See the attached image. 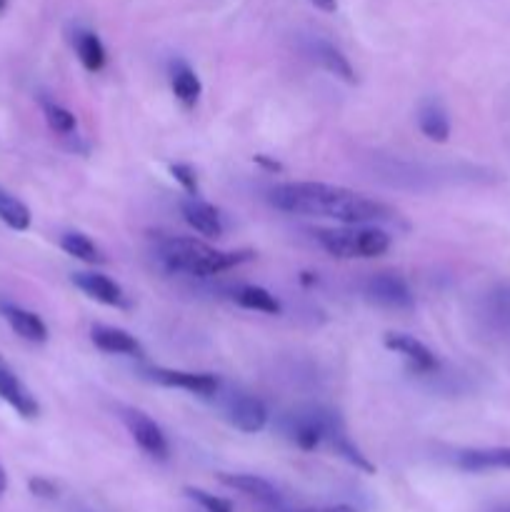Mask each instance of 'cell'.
I'll return each mask as SVG.
<instances>
[{"label": "cell", "instance_id": "cell-1", "mask_svg": "<svg viewBox=\"0 0 510 512\" xmlns=\"http://www.w3.org/2000/svg\"><path fill=\"white\" fill-rule=\"evenodd\" d=\"M275 210L305 218H330L343 225H365L390 220L393 210L380 200L328 183H283L268 190Z\"/></svg>", "mask_w": 510, "mask_h": 512}, {"label": "cell", "instance_id": "cell-2", "mask_svg": "<svg viewBox=\"0 0 510 512\" xmlns=\"http://www.w3.org/2000/svg\"><path fill=\"white\" fill-rule=\"evenodd\" d=\"M158 260L165 270L190 278H213L253 260V250H218L203 240L170 235L158 245Z\"/></svg>", "mask_w": 510, "mask_h": 512}, {"label": "cell", "instance_id": "cell-3", "mask_svg": "<svg viewBox=\"0 0 510 512\" xmlns=\"http://www.w3.org/2000/svg\"><path fill=\"white\" fill-rule=\"evenodd\" d=\"M320 248L338 260H373L390 250V235L378 228H323L315 233Z\"/></svg>", "mask_w": 510, "mask_h": 512}, {"label": "cell", "instance_id": "cell-4", "mask_svg": "<svg viewBox=\"0 0 510 512\" xmlns=\"http://www.w3.org/2000/svg\"><path fill=\"white\" fill-rule=\"evenodd\" d=\"M338 425H343L340 415L330 408H320V405H310V408L295 410L283 418V433L288 435L290 443L295 448L313 453L320 445L328 443L330 433Z\"/></svg>", "mask_w": 510, "mask_h": 512}, {"label": "cell", "instance_id": "cell-5", "mask_svg": "<svg viewBox=\"0 0 510 512\" xmlns=\"http://www.w3.org/2000/svg\"><path fill=\"white\" fill-rule=\"evenodd\" d=\"M120 418H123L130 438L135 440V445H138V448L143 450L148 458L160 460V463H165V460L170 458L168 438H165V433L160 430V425L155 423L150 415H145L143 410L123 408L120 410Z\"/></svg>", "mask_w": 510, "mask_h": 512}, {"label": "cell", "instance_id": "cell-6", "mask_svg": "<svg viewBox=\"0 0 510 512\" xmlns=\"http://www.w3.org/2000/svg\"><path fill=\"white\" fill-rule=\"evenodd\" d=\"M143 378L150 383H158L163 388H178L185 393L200 395V398H213L220 393L223 383L213 373H190V370H173V368H148L143 370Z\"/></svg>", "mask_w": 510, "mask_h": 512}, {"label": "cell", "instance_id": "cell-7", "mask_svg": "<svg viewBox=\"0 0 510 512\" xmlns=\"http://www.w3.org/2000/svg\"><path fill=\"white\" fill-rule=\"evenodd\" d=\"M223 418L240 433L255 435L268 425V408L250 393H230L223 400Z\"/></svg>", "mask_w": 510, "mask_h": 512}, {"label": "cell", "instance_id": "cell-8", "mask_svg": "<svg viewBox=\"0 0 510 512\" xmlns=\"http://www.w3.org/2000/svg\"><path fill=\"white\" fill-rule=\"evenodd\" d=\"M383 345L390 353L400 355V358L408 363V370L415 375H433L440 368L438 358H435L433 350L425 343H420L418 338L408 333H388L383 338Z\"/></svg>", "mask_w": 510, "mask_h": 512}, {"label": "cell", "instance_id": "cell-9", "mask_svg": "<svg viewBox=\"0 0 510 512\" xmlns=\"http://www.w3.org/2000/svg\"><path fill=\"white\" fill-rule=\"evenodd\" d=\"M365 298L383 308H413L415 295L410 285L395 273H378L365 283Z\"/></svg>", "mask_w": 510, "mask_h": 512}, {"label": "cell", "instance_id": "cell-10", "mask_svg": "<svg viewBox=\"0 0 510 512\" xmlns=\"http://www.w3.org/2000/svg\"><path fill=\"white\" fill-rule=\"evenodd\" d=\"M0 398L25 420H33L40 415V405L35 395L30 393L28 385L18 378L13 368L0 358Z\"/></svg>", "mask_w": 510, "mask_h": 512}, {"label": "cell", "instance_id": "cell-11", "mask_svg": "<svg viewBox=\"0 0 510 512\" xmlns=\"http://www.w3.org/2000/svg\"><path fill=\"white\" fill-rule=\"evenodd\" d=\"M218 480L225 488H233L238 493L248 495L255 503L265 505V508H273L283 512V498H280L278 488L273 483H268L260 475H248V473H218Z\"/></svg>", "mask_w": 510, "mask_h": 512}, {"label": "cell", "instance_id": "cell-12", "mask_svg": "<svg viewBox=\"0 0 510 512\" xmlns=\"http://www.w3.org/2000/svg\"><path fill=\"white\" fill-rule=\"evenodd\" d=\"M73 285L90 300L108 308H130V300L125 290L113 278L103 273H73Z\"/></svg>", "mask_w": 510, "mask_h": 512}, {"label": "cell", "instance_id": "cell-13", "mask_svg": "<svg viewBox=\"0 0 510 512\" xmlns=\"http://www.w3.org/2000/svg\"><path fill=\"white\" fill-rule=\"evenodd\" d=\"M90 340H93V345L100 353L128 355V358H143L145 355L143 345L138 343L135 335H130L123 328H113V325H95L90 330Z\"/></svg>", "mask_w": 510, "mask_h": 512}, {"label": "cell", "instance_id": "cell-14", "mask_svg": "<svg viewBox=\"0 0 510 512\" xmlns=\"http://www.w3.org/2000/svg\"><path fill=\"white\" fill-rule=\"evenodd\" d=\"M180 213L183 220L195 230V233L205 235V238H220L223 235V218H220L218 208L200 198H185L180 203Z\"/></svg>", "mask_w": 510, "mask_h": 512}, {"label": "cell", "instance_id": "cell-15", "mask_svg": "<svg viewBox=\"0 0 510 512\" xmlns=\"http://www.w3.org/2000/svg\"><path fill=\"white\" fill-rule=\"evenodd\" d=\"M0 315L8 320L18 338L28 340V343H45L48 340V325L33 310H25L15 303H0Z\"/></svg>", "mask_w": 510, "mask_h": 512}, {"label": "cell", "instance_id": "cell-16", "mask_svg": "<svg viewBox=\"0 0 510 512\" xmlns=\"http://www.w3.org/2000/svg\"><path fill=\"white\" fill-rule=\"evenodd\" d=\"M455 465L465 473H495L510 470V448H478L460 450L455 455Z\"/></svg>", "mask_w": 510, "mask_h": 512}, {"label": "cell", "instance_id": "cell-17", "mask_svg": "<svg viewBox=\"0 0 510 512\" xmlns=\"http://www.w3.org/2000/svg\"><path fill=\"white\" fill-rule=\"evenodd\" d=\"M310 55H313V60L320 65V68L328 70L330 75L340 78L343 83H348V85L358 83V75H355L350 60L345 58L343 50H338L333 43H328V40L315 38L313 43H310Z\"/></svg>", "mask_w": 510, "mask_h": 512}, {"label": "cell", "instance_id": "cell-18", "mask_svg": "<svg viewBox=\"0 0 510 512\" xmlns=\"http://www.w3.org/2000/svg\"><path fill=\"white\" fill-rule=\"evenodd\" d=\"M170 88H173L175 100L185 110H193L198 105L200 93H203V85H200V78L195 75V70L180 58L170 63Z\"/></svg>", "mask_w": 510, "mask_h": 512}, {"label": "cell", "instance_id": "cell-19", "mask_svg": "<svg viewBox=\"0 0 510 512\" xmlns=\"http://www.w3.org/2000/svg\"><path fill=\"white\" fill-rule=\"evenodd\" d=\"M73 48H75V55H78L80 65H83L88 73H100V70L105 68V60H108V55H105V45L93 30H85V28L75 30Z\"/></svg>", "mask_w": 510, "mask_h": 512}, {"label": "cell", "instance_id": "cell-20", "mask_svg": "<svg viewBox=\"0 0 510 512\" xmlns=\"http://www.w3.org/2000/svg\"><path fill=\"white\" fill-rule=\"evenodd\" d=\"M418 128L433 143H448L450 118L438 100H425L418 110Z\"/></svg>", "mask_w": 510, "mask_h": 512}, {"label": "cell", "instance_id": "cell-21", "mask_svg": "<svg viewBox=\"0 0 510 512\" xmlns=\"http://www.w3.org/2000/svg\"><path fill=\"white\" fill-rule=\"evenodd\" d=\"M233 300L245 310H255V313H265V315H280L283 313V305L280 300L275 298L270 290L258 288V285H243L233 293Z\"/></svg>", "mask_w": 510, "mask_h": 512}, {"label": "cell", "instance_id": "cell-22", "mask_svg": "<svg viewBox=\"0 0 510 512\" xmlns=\"http://www.w3.org/2000/svg\"><path fill=\"white\" fill-rule=\"evenodd\" d=\"M60 248H63L68 255H73L75 260H83V263H90V265L108 263L103 250H100L85 233H65L63 238H60Z\"/></svg>", "mask_w": 510, "mask_h": 512}, {"label": "cell", "instance_id": "cell-23", "mask_svg": "<svg viewBox=\"0 0 510 512\" xmlns=\"http://www.w3.org/2000/svg\"><path fill=\"white\" fill-rule=\"evenodd\" d=\"M0 220H3L8 228L23 233V230L30 228V220L33 218H30V210L23 200H18L13 193L0 188Z\"/></svg>", "mask_w": 510, "mask_h": 512}, {"label": "cell", "instance_id": "cell-24", "mask_svg": "<svg viewBox=\"0 0 510 512\" xmlns=\"http://www.w3.org/2000/svg\"><path fill=\"white\" fill-rule=\"evenodd\" d=\"M43 113H45V120H48L50 130L58 135H73L75 128H78V120H75V115L70 113L68 108H63V105L53 103V100L43 98Z\"/></svg>", "mask_w": 510, "mask_h": 512}, {"label": "cell", "instance_id": "cell-25", "mask_svg": "<svg viewBox=\"0 0 510 512\" xmlns=\"http://www.w3.org/2000/svg\"><path fill=\"white\" fill-rule=\"evenodd\" d=\"M183 493H185V498L193 500V503L200 505V508H203L205 512H235L230 500L218 498V495H210V493H205V490H200V488H185Z\"/></svg>", "mask_w": 510, "mask_h": 512}, {"label": "cell", "instance_id": "cell-26", "mask_svg": "<svg viewBox=\"0 0 510 512\" xmlns=\"http://www.w3.org/2000/svg\"><path fill=\"white\" fill-rule=\"evenodd\" d=\"M170 175L175 178V183H180V188H183L190 198H198L200 185H198V173H195L193 165L173 163L170 165Z\"/></svg>", "mask_w": 510, "mask_h": 512}, {"label": "cell", "instance_id": "cell-27", "mask_svg": "<svg viewBox=\"0 0 510 512\" xmlns=\"http://www.w3.org/2000/svg\"><path fill=\"white\" fill-rule=\"evenodd\" d=\"M28 488H30V493L38 495V498H45V500H53L55 495H58V485L48 478H33L28 483Z\"/></svg>", "mask_w": 510, "mask_h": 512}, {"label": "cell", "instance_id": "cell-28", "mask_svg": "<svg viewBox=\"0 0 510 512\" xmlns=\"http://www.w3.org/2000/svg\"><path fill=\"white\" fill-rule=\"evenodd\" d=\"M255 163H258L260 168L270 170V173H283V165H280L278 160L268 158V155H255Z\"/></svg>", "mask_w": 510, "mask_h": 512}, {"label": "cell", "instance_id": "cell-29", "mask_svg": "<svg viewBox=\"0 0 510 512\" xmlns=\"http://www.w3.org/2000/svg\"><path fill=\"white\" fill-rule=\"evenodd\" d=\"M310 3L318 10H323V13H335L338 10V0H310Z\"/></svg>", "mask_w": 510, "mask_h": 512}, {"label": "cell", "instance_id": "cell-30", "mask_svg": "<svg viewBox=\"0 0 510 512\" xmlns=\"http://www.w3.org/2000/svg\"><path fill=\"white\" fill-rule=\"evenodd\" d=\"M288 512V510H283ZM295 512H355L350 505H333V508H320V510H295Z\"/></svg>", "mask_w": 510, "mask_h": 512}, {"label": "cell", "instance_id": "cell-31", "mask_svg": "<svg viewBox=\"0 0 510 512\" xmlns=\"http://www.w3.org/2000/svg\"><path fill=\"white\" fill-rule=\"evenodd\" d=\"M5 488H8V475H5L3 465H0V495L5 493Z\"/></svg>", "mask_w": 510, "mask_h": 512}, {"label": "cell", "instance_id": "cell-32", "mask_svg": "<svg viewBox=\"0 0 510 512\" xmlns=\"http://www.w3.org/2000/svg\"><path fill=\"white\" fill-rule=\"evenodd\" d=\"M5 8H8V0H0V13H3Z\"/></svg>", "mask_w": 510, "mask_h": 512}, {"label": "cell", "instance_id": "cell-33", "mask_svg": "<svg viewBox=\"0 0 510 512\" xmlns=\"http://www.w3.org/2000/svg\"><path fill=\"white\" fill-rule=\"evenodd\" d=\"M495 512H510V505H508V508H500V510H495Z\"/></svg>", "mask_w": 510, "mask_h": 512}]
</instances>
